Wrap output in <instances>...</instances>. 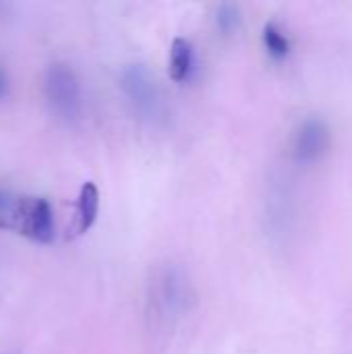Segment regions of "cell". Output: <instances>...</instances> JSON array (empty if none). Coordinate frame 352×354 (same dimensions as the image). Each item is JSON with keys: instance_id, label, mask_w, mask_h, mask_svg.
<instances>
[{"instance_id": "obj_6", "label": "cell", "mask_w": 352, "mask_h": 354, "mask_svg": "<svg viewBox=\"0 0 352 354\" xmlns=\"http://www.w3.org/2000/svg\"><path fill=\"white\" fill-rule=\"evenodd\" d=\"M100 214V191L95 183H83L79 197H77V212H75V226L73 234H85L98 220Z\"/></svg>"}, {"instance_id": "obj_7", "label": "cell", "mask_w": 352, "mask_h": 354, "mask_svg": "<svg viewBox=\"0 0 352 354\" xmlns=\"http://www.w3.org/2000/svg\"><path fill=\"white\" fill-rule=\"evenodd\" d=\"M195 64L193 56V46L187 37H174L170 46V64H168V75L174 83H185L191 77Z\"/></svg>"}, {"instance_id": "obj_11", "label": "cell", "mask_w": 352, "mask_h": 354, "mask_svg": "<svg viewBox=\"0 0 352 354\" xmlns=\"http://www.w3.org/2000/svg\"><path fill=\"white\" fill-rule=\"evenodd\" d=\"M6 87H8V83H6V77H4V73H2V68H0V97L6 93Z\"/></svg>"}, {"instance_id": "obj_10", "label": "cell", "mask_w": 352, "mask_h": 354, "mask_svg": "<svg viewBox=\"0 0 352 354\" xmlns=\"http://www.w3.org/2000/svg\"><path fill=\"white\" fill-rule=\"evenodd\" d=\"M12 207H15V199L0 191V228H6V222L2 218H8L10 220Z\"/></svg>"}, {"instance_id": "obj_1", "label": "cell", "mask_w": 352, "mask_h": 354, "mask_svg": "<svg viewBox=\"0 0 352 354\" xmlns=\"http://www.w3.org/2000/svg\"><path fill=\"white\" fill-rule=\"evenodd\" d=\"M44 95L52 112L62 120H75L83 108V91L79 77L75 71L64 64L56 62L46 68L44 75Z\"/></svg>"}, {"instance_id": "obj_2", "label": "cell", "mask_w": 352, "mask_h": 354, "mask_svg": "<svg viewBox=\"0 0 352 354\" xmlns=\"http://www.w3.org/2000/svg\"><path fill=\"white\" fill-rule=\"evenodd\" d=\"M8 228L19 232L21 236L50 245L56 236L54 228V212L48 199L44 197H19L15 199V207L8 220Z\"/></svg>"}, {"instance_id": "obj_3", "label": "cell", "mask_w": 352, "mask_h": 354, "mask_svg": "<svg viewBox=\"0 0 352 354\" xmlns=\"http://www.w3.org/2000/svg\"><path fill=\"white\" fill-rule=\"evenodd\" d=\"M120 87L129 102L147 118H158L164 112V102L154 75L145 64H129L120 73Z\"/></svg>"}, {"instance_id": "obj_9", "label": "cell", "mask_w": 352, "mask_h": 354, "mask_svg": "<svg viewBox=\"0 0 352 354\" xmlns=\"http://www.w3.org/2000/svg\"><path fill=\"white\" fill-rule=\"evenodd\" d=\"M216 25L220 31L230 33L237 25H239V10L232 4H220L218 12H216Z\"/></svg>"}, {"instance_id": "obj_8", "label": "cell", "mask_w": 352, "mask_h": 354, "mask_svg": "<svg viewBox=\"0 0 352 354\" xmlns=\"http://www.w3.org/2000/svg\"><path fill=\"white\" fill-rule=\"evenodd\" d=\"M263 44H266L270 56H274L276 60L286 58L288 52H290V41L276 23H266V27H263Z\"/></svg>"}, {"instance_id": "obj_4", "label": "cell", "mask_w": 352, "mask_h": 354, "mask_svg": "<svg viewBox=\"0 0 352 354\" xmlns=\"http://www.w3.org/2000/svg\"><path fill=\"white\" fill-rule=\"evenodd\" d=\"M330 147V129L322 118H309L305 120L293 143L295 160L301 164H313L317 162Z\"/></svg>"}, {"instance_id": "obj_5", "label": "cell", "mask_w": 352, "mask_h": 354, "mask_svg": "<svg viewBox=\"0 0 352 354\" xmlns=\"http://www.w3.org/2000/svg\"><path fill=\"white\" fill-rule=\"evenodd\" d=\"M183 282L185 280L176 270H166L160 276L151 303L156 307V315L162 322H170L183 311L187 301V284Z\"/></svg>"}]
</instances>
